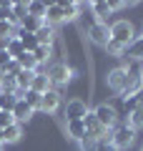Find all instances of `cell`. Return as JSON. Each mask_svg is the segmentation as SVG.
I'll list each match as a JSON object with an SVG mask.
<instances>
[{
	"label": "cell",
	"instance_id": "cell-1",
	"mask_svg": "<svg viewBox=\"0 0 143 151\" xmlns=\"http://www.w3.org/2000/svg\"><path fill=\"white\" fill-rule=\"evenodd\" d=\"M111 40H116L118 45L128 48V45L136 40V28H133V23L126 20V18H121V20L111 23Z\"/></svg>",
	"mask_w": 143,
	"mask_h": 151
},
{
	"label": "cell",
	"instance_id": "cell-2",
	"mask_svg": "<svg viewBox=\"0 0 143 151\" xmlns=\"http://www.w3.org/2000/svg\"><path fill=\"white\" fill-rule=\"evenodd\" d=\"M133 141H136V131H133L128 124L116 126V129L111 131V144L116 146L118 151H121V149H128V146H133Z\"/></svg>",
	"mask_w": 143,
	"mask_h": 151
},
{
	"label": "cell",
	"instance_id": "cell-3",
	"mask_svg": "<svg viewBox=\"0 0 143 151\" xmlns=\"http://www.w3.org/2000/svg\"><path fill=\"white\" fill-rule=\"evenodd\" d=\"M128 78H131V68H123V65H118V68L108 70V88H111L113 93H121L126 91L128 86Z\"/></svg>",
	"mask_w": 143,
	"mask_h": 151
},
{
	"label": "cell",
	"instance_id": "cell-4",
	"mask_svg": "<svg viewBox=\"0 0 143 151\" xmlns=\"http://www.w3.org/2000/svg\"><path fill=\"white\" fill-rule=\"evenodd\" d=\"M98 119V124L103 126V129H108V131H113L118 126V113H116V108L113 106H108V103H101V106H95V111H90Z\"/></svg>",
	"mask_w": 143,
	"mask_h": 151
},
{
	"label": "cell",
	"instance_id": "cell-5",
	"mask_svg": "<svg viewBox=\"0 0 143 151\" xmlns=\"http://www.w3.org/2000/svg\"><path fill=\"white\" fill-rule=\"evenodd\" d=\"M88 38H90V43H95V45H101V48H106L108 40H111V25H108V23L95 20L93 25H88Z\"/></svg>",
	"mask_w": 143,
	"mask_h": 151
},
{
	"label": "cell",
	"instance_id": "cell-6",
	"mask_svg": "<svg viewBox=\"0 0 143 151\" xmlns=\"http://www.w3.org/2000/svg\"><path fill=\"white\" fill-rule=\"evenodd\" d=\"M48 78H50L53 86H65V83L73 78V70H70L65 63H53L50 68H48Z\"/></svg>",
	"mask_w": 143,
	"mask_h": 151
},
{
	"label": "cell",
	"instance_id": "cell-7",
	"mask_svg": "<svg viewBox=\"0 0 143 151\" xmlns=\"http://www.w3.org/2000/svg\"><path fill=\"white\" fill-rule=\"evenodd\" d=\"M85 116H88V106H85V101H80V98L68 101V106H65V121H83Z\"/></svg>",
	"mask_w": 143,
	"mask_h": 151
},
{
	"label": "cell",
	"instance_id": "cell-8",
	"mask_svg": "<svg viewBox=\"0 0 143 151\" xmlns=\"http://www.w3.org/2000/svg\"><path fill=\"white\" fill-rule=\"evenodd\" d=\"M60 108V93L55 88H50L48 93H43V103H40V111L45 113H55Z\"/></svg>",
	"mask_w": 143,
	"mask_h": 151
},
{
	"label": "cell",
	"instance_id": "cell-9",
	"mask_svg": "<svg viewBox=\"0 0 143 151\" xmlns=\"http://www.w3.org/2000/svg\"><path fill=\"white\" fill-rule=\"evenodd\" d=\"M33 91H38L43 96V93H48L50 88H53V83H50V78H48V73H43V70H35V76H33V83H30Z\"/></svg>",
	"mask_w": 143,
	"mask_h": 151
},
{
	"label": "cell",
	"instance_id": "cell-10",
	"mask_svg": "<svg viewBox=\"0 0 143 151\" xmlns=\"http://www.w3.org/2000/svg\"><path fill=\"white\" fill-rule=\"evenodd\" d=\"M141 91H143V78H141V73L131 70V78H128V86H126V91H123V96H121V98H128V96H138Z\"/></svg>",
	"mask_w": 143,
	"mask_h": 151
},
{
	"label": "cell",
	"instance_id": "cell-11",
	"mask_svg": "<svg viewBox=\"0 0 143 151\" xmlns=\"http://www.w3.org/2000/svg\"><path fill=\"white\" fill-rule=\"evenodd\" d=\"M65 18H63V8H60V3H48V13H45V20L43 23H48V25H58V23H63Z\"/></svg>",
	"mask_w": 143,
	"mask_h": 151
},
{
	"label": "cell",
	"instance_id": "cell-12",
	"mask_svg": "<svg viewBox=\"0 0 143 151\" xmlns=\"http://www.w3.org/2000/svg\"><path fill=\"white\" fill-rule=\"evenodd\" d=\"M35 38H38V45H53V40H55V28L48 25V23H43V25L35 30Z\"/></svg>",
	"mask_w": 143,
	"mask_h": 151
},
{
	"label": "cell",
	"instance_id": "cell-13",
	"mask_svg": "<svg viewBox=\"0 0 143 151\" xmlns=\"http://www.w3.org/2000/svg\"><path fill=\"white\" fill-rule=\"evenodd\" d=\"M33 116V108L28 106L25 101H23V98H18V103H15V108H13V119H15V124H25L28 119H30Z\"/></svg>",
	"mask_w": 143,
	"mask_h": 151
},
{
	"label": "cell",
	"instance_id": "cell-14",
	"mask_svg": "<svg viewBox=\"0 0 143 151\" xmlns=\"http://www.w3.org/2000/svg\"><path fill=\"white\" fill-rule=\"evenodd\" d=\"M15 38L23 43V50H25V53H33V50L38 48V38H35V33H25V30H20V28H18V30H15Z\"/></svg>",
	"mask_w": 143,
	"mask_h": 151
},
{
	"label": "cell",
	"instance_id": "cell-15",
	"mask_svg": "<svg viewBox=\"0 0 143 151\" xmlns=\"http://www.w3.org/2000/svg\"><path fill=\"white\" fill-rule=\"evenodd\" d=\"M20 136H23V126H20V124H13V126H8V129L0 131L3 144H18V141H20Z\"/></svg>",
	"mask_w": 143,
	"mask_h": 151
},
{
	"label": "cell",
	"instance_id": "cell-16",
	"mask_svg": "<svg viewBox=\"0 0 143 151\" xmlns=\"http://www.w3.org/2000/svg\"><path fill=\"white\" fill-rule=\"evenodd\" d=\"M123 55H128V58H133V60H143V35H136V40L126 48Z\"/></svg>",
	"mask_w": 143,
	"mask_h": 151
},
{
	"label": "cell",
	"instance_id": "cell-17",
	"mask_svg": "<svg viewBox=\"0 0 143 151\" xmlns=\"http://www.w3.org/2000/svg\"><path fill=\"white\" fill-rule=\"evenodd\" d=\"M33 76H35V70H20V73L15 76V83H18V96H20V93H25L28 88H30Z\"/></svg>",
	"mask_w": 143,
	"mask_h": 151
},
{
	"label": "cell",
	"instance_id": "cell-18",
	"mask_svg": "<svg viewBox=\"0 0 143 151\" xmlns=\"http://www.w3.org/2000/svg\"><path fill=\"white\" fill-rule=\"evenodd\" d=\"M65 129H68V136L75 141L85 139V124L83 121H65Z\"/></svg>",
	"mask_w": 143,
	"mask_h": 151
},
{
	"label": "cell",
	"instance_id": "cell-19",
	"mask_svg": "<svg viewBox=\"0 0 143 151\" xmlns=\"http://www.w3.org/2000/svg\"><path fill=\"white\" fill-rule=\"evenodd\" d=\"M20 98H23V101H25L28 106L33 108V111H40V103H43V96H40V93H38V91H33V88H28L25 93H20Z\"/></svg>",
	"mask_w": 143,
	"mask_h": 151
},
{
	"label": "cell",
	"instance_id": "cell-20",
	"mask_svg": "<svg viewBox=\"0 0 143 151\" xmlns=\"http://www.w3.org/2000/svg\"><path fill=\"white\" fill-rule=\"evenodd\" d=\"M45 13H48V3H40V0L28 3V15L38 18V20H45Z\"/></svg>",
	"mask_w": 143,
	"mask_h": 151
},
{
	"label": "cell",
	"instance_id": "cell-21",
	"mask_svg": "<svg viewBox=\"0 0 143 151\" xmlns=\"http://www.w3.org/2000/svg\"><path fill=\"white\" fill-rule=\"evenodd\" d=\"M90 10H93V18H95V20H101V23L113 13V10H111V5H108V3H103V0L93 3V5H90Z\"/></svg>",
	"mask_w": 143,
	"mask_h": 151
},
{
	"label": "cell",
	"instance_id": "cell-22",
	"mask_svg": "<svg viewBox=\"0 0 143 151\" xmlns=\"http://www.w3.org/2000/svg\"><path fill=\"white\" fill-rule=\"evenodd\" d=\"M53 55V45H38L35 50H33V58H35V63H48V58Z\"/></svg>",
	"mask_w": 143,
	"mask_h": 151
},
{
	"label": "cell",
	"instance_id": "cell-23",
	"mask_svg": "<svg viewBox=\"0 0 143 151\" xmlns=\"http://www.w3.org/2000/svg\"><path fill=\"white\" fill-rule=\"evenodd\" d=\"M15 103H18V96H15V93H5V91H0V111H10V113H13Z\"/></svg>",
	"mask_w": 143,
	"mask_h": 151
},
{
	"label": "cell",
	"instance_id": "cell-24",
	"mask_svg": "<svg viewBox=\"0 0 143 151\" xmlns=\"http://www.w3.org/2000/svg\"><path fill=\"white\" fill-rule=\"evenodd\" d=\"M18 25H20V30H25V33H35L38 28L43 25V20H38V18H33V15H25Z\"/></svg>",
	"mask_w": 143,
	"mask_h": 151
},
{
	"label": "cell",
	"instance_id": "cell-25",
	"mask_svg": "<svg viewBox=\"0 0 143 151\" xmlns=\"http://www.w3.org/2000/svg\"><path fill=\"white\" fill-rule=\"evenodd\" d=\"M15 60H18V65H20L23 70H38V63H35V58H33V53H20Z\"/></svg>",
	"mask_w": 143,
	"mask_h": 151
},
{
	"label": "cell",
	"instance_id": "cell-26",
	"mask_svg": "<svg viewBox=\"0 0 143 151\" xmlns=\"http://www.w3.org/2000/svg\"><path fill=\"white\" fill-rule=\"evenodd\" d=\"M128 126H131L133 131L143 129V106H138L133 113H128Z\"/></svg>",
	"mask_w": 143,
	"mask_h": 151
},
{
	"label": "cell",
	"instance_id": "cell-27",
	"mask_svg": "<svg viewBox=\"0 0 143 151\" xmlns=\"http://www.w3.org/2000/svg\"><path fill=\"white\" fill-rule=\"evenodd\" d=\"M60 8H63L65 20H75L78 18V10H80V3H60Z\"/></svg>",
	"mask_w": 143,
	"mask_h": 151
},
{
	"label": "cell",
	"instance_id": "cell-28",
	"mask_svg": "<svg viewBox=\"0 0 143 151\" xmlns=\"http://www.w3.org/2000/svg\"><path fill=\"white\" fill-rule=\"evenodd\" d=\"M20 53H25V50H23V43L18 40V38H10V43H8V55H10V58L15 60Z\"/></svg>",
	"mask_w": 143,
	"mask_h": 151
},
{
	"label": "cell",
	"instance_id": "cell-29",
	"mask_svg": "<svg viewBox=\"0 0 143 151\" xmlns=\"http://www.w3.org/2000/svg\"><path fill=\"white\" fill-rule=\"evenodd\" d=\"M0 20H8L15 25V18H13V3H0Z\"/></svg>",
	"mask_w": 143,
	"mask_h": 151
},
{
	"label": "cell",
	"instance_id": "cell-30",
	"mask_svg": "<svg viewBox=\"0 0 143 151\" xmlns=\"http://www.w3.org/2000/svg\"><path fill=\"white\" fill-rule=\"evenodd\" d=\"M25 15H28V3H13V18H15V23H20Z\"/></svg>",
	"mask_w": 143,
	"mask_h": 151
},
{
	"label": "cell",
	"instance_id": "cell-31",
	"mask_svg": "<svg viewBox=\"0 0 143 151\" xmlns=\"http://www.w3.org/2000/svg\"><path fill=\"white\" fill-rule=\"evenodd\" d=\"M138 106H141V98H138V96H128V98H123V111H126V113H133Z\"/></svg>",
	"mask_w": 143,
	"mask_h": 151
},
{
	"label": "cell",
	"instance_id": "cell-32",
	"mask_svg": "<svg viewBox=\"0 0 143 151\" xmlns=\"http://www.w3.org/2000/svg\"><path fill=\"white\" fill-rule=\"evenodd\" d=\"M0 38H15V25L8 20H0Z\"/></svg>",
	"mask_w": 143,
	"mask_h": 151
},
{
	"label": "cell",
	"instance_id": "cell-33",
	"mask_svg": "<svg viewBox=\"0 0 143 151\" xmlns=\"http://www.w3.org/2000/svg\"><path fill=\"white\" fill-rule=\"evenodd\" d=\"M13 124H15L13 113H10V111H0V131L8 129V126H13Z\"/></svg>",
	"mask_w": 143,
	"mask_h": 151
},
{
	"label": "cell",
	"instance_id": "cell-34",
	"mask_svg": "<svg viewBox=\"0 0 143 151\" xmlns=\"http://www.w3.org/2000/svg\"><path fill=\"white\" fill-rule=\"evenodd\" d=\"M95 151H118V149L111 144V136H108V139H101L98 144H95Z\"/></svg>",
	"mask_w": 143,
	"mask_h": 151
},
{
	"label": "cell",
	"instance_id": "cell-35",
	"mask_svg": "<svg viewBox=\"0 0 143 151\" xmlns=\"http://www.w3.org/2000/svg\"><path fill=\"white\" fill-rule=\"evenodd\" d=\"M95 144H98V141H93V139L85 136V139H80V151H95Z\"/></svg>",
	"mask_w": 143,
	"mask_h": 151
},
{
	"label": "cell",
	"instance_id": "cell-36",
	"mask_svg": "<svg viewBox=\"0 0 143 151\" xmlns=\"http://www.w3.org/2000/svg\"><path fill=\"white\" fill-rule=\"evenodd\" d=\"M10 60H13V58H10V55H8V50H0V70H5Z\"/></svg>",
	"mask_w": 143,
	"mask_h": 151
},
{
	"label": "cell",
	"instance_id": "cell-37",
	"mask_svg": "<svg viewBox=\"0 0 143 151\" xmlns=\"http://www.w3.org/2000/svg\"><path fill=\"white\" fill-rule=\"evenodd\" d=\"M8 43H10V38H0V50H8Z\"/></svg>",
	"mask_w": 143,
	"mask_h": 151
},
{
	"label": "cell",
	"instance_id": "cell-38",
	"mask_svg": "<svg viewBox=\"0 0 143 151\" xmlns=\"http://www.w3.org/2000/svg\"><path fill=\"white\" fill-rule=\"evenodd\" d=\"M138 98H141V106H143V91H141V93H138Z\"/></svg>",
	"mask_w": 143,
	"mask_h": 151
},
{
	"label": "cell",
	"instance_id": "cell-39",
	"mask_svg": "<svg viewBox=\"0 0 143 151\" xmlns=\"http://www.w3.org/2000/svg\"><path fill=\"white\" fill-rule=\"evenodd\" d=\"M141 78H143V73H141Z\"/></svg>",
	"mask_w": 143,
	"mask_h": 151
}]
</instances>
